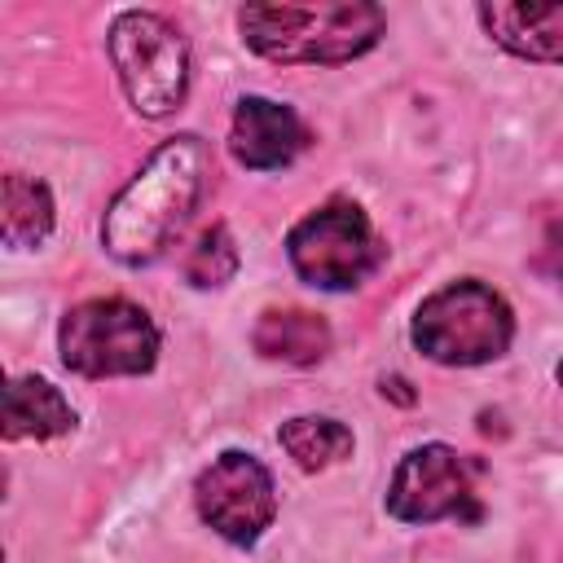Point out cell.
Wrapping results in <instances>:
<instances>
[{"mask_svg": "<svg viewBox=\"0 0 563 563\" xmlns=\"http://www.w3.org/2000/svg\"><path fill=\"white\" fill-rule=\"evenodd\" d=\"M207 176V145L185 132L163 141L150 163L114 194L106 220H101V242L114 260L123 264H150L163 255L172 233L189 220Z\"/></svg>", "mask_w": 563, "mask_h": 563, "instance_id": "cell-1", "label": "cell"}, {"mask_svg": "<svg viewBox=\"0 0 563 563\" xmlns=\"http://www.w3.org/2000/svg\"><path fill=\"white\" fill-rule=\"evenodd\" d=\"M242 40L268 62L334 66L352 62L378 44L387 18L365 0H321V4H246L238 13Z\"/></svg>", "mask_w": 563, "mask_h": 563, "instance_id": "cell-2", "label": "cell"}, {"mask_svg": "<svg viewBox=\"0 0 563 563\" xmlns=\"http://www.w3.org/2000/svg\"><path fill=\"white\" fill-rule=\"evenodd\" d=\"M515 339L510 303L484 282H453L422 299L413 317V343L440 365H484L497 361Z\"/></svg>", "mask_w": 563, "mask_h": 563, "instance_id": "cell-3", "label": "cell"}, {"mask_svg": "<svg viewBox=\"0 0 563 563\" xmlns=\"http://www.w3.org/2000/svg\"><path fill=\"white\" fill-rule=\"evenodd\" d=\"M110 62L136 114L163 119L185 101L189 88V48L185 35L145 9H128L110 26Z\"/></svg>", "mask_w": 563, "mask_h": 563, "instance_id": "cell-4", "label": "cell"}, {"mask_svg": "<svg viewBox=\"0 0 563 563\" xmlns=\"http://www.w3.org/2000/svg\"><path fill=\"white\" fill-rule=\"evenodd\" d=\"M62 365L84 378L150 374L158 361V330L145 308L128 299H88L62 317Z\"/></svg>", "mask_w": 563, "mask_h": 563, "instance_id": "cell-5", "label": "cell"}, {"mask_svg": "<svg viewBox=\"0 0 563 563\" xmlns=\"http://www.w3.org/2000/svg\"><path fill=\"white\" fill-rule=\"evenodd\" d=\"M286 251L295 273L317 290H352L383 260V246L356 202H325L321 211L303 216L290 229Z\"/></svg>", "mask_w": 563, "mask_h": 563, "instance_id": "cell-6", "label": "cell"}, {"mask_svg": "<svg viewBox=\"0 0 563 563\" xmlns=\"http://www.w3.org/2000/svg\"><path fill=\"white\" fill-rule=\"evenodd\" d=\"M475 466L449 444L409 449L391 475L387 510L400 523H431V519H479V501L471 488Z\"/></svg>", "mask_w": 563, "mask_h": 563, "instance_id": "cell-7", "label": "cell"}, {"mask_svg": "<svg viewBox=\"0 0 563 563\" xmlns=\"http://www.w3.org/2000/svg\"><path fill=\"white\" fill-rule=\"evenodd\" d=\"M194 501L198 515L233 545H251L260 541V532L273 523L277 515V497H273V475L264 471L260 457L251 453H220L194 484Z\"/></svg>", "mask_w": 563, "mask_h": 563, "instance_id": "cell-8", "label": "cell"}, {"mask_svg": "<svg viewBox=\"0 0 563 563\" xmlns=\"http://www.w3.org/2000/svg\"><path fill=\"white\" fill-rule=\"evenodd\" d=\"M303 145H308V132L290 106L268 101V97H242L238 101L229 150L242 167H255V172L286 167Z\"/></svg>", "mask_w": 563, "mask_h": 563, "instance_id": "cell-9", "label": "cell"}, {"mask_svg": "<svg viewBox=\"0 0 563 563\" xmlns=\"http://www.w3.org/2000/svg\"><path fill=\"white\" fill-rule=\"evenodd\" d=\"M484 31L515 57L528 62H559L563 66V0L554 4H479Z\"/></svg>", "mask_w": 563, "mask_h": 563, "instance_id": "cell-10", "label": "cell"}, {"mask_svg": "<svg viewBox=\"0 0 563 563\" xmlns=\"http://www.w3.org/2000/svg\"><path fill=\"white\" fill-rule=\"evenodd\" d=\"M75 427V409L48 378H9L4 387V440H53Z\"/></svg>", "mask_w": 563, "mask_h": 563, "instance_id": "cell-11", "label": "cell"}, {"mask_svg": "<svg viewBox=\"0 0 563 563\" xmlns=\"http://www.w3.org/2000/svg\"><path fill=\"white\" fill-rule=\"evenodd\" d=\"M251 343L268 361L312 365L330 352V325L317 312H303V308H268V312H260V321L251 330Z\"/></svg>", "mask_w": 563, "mask_h": 563, "instance_id": "cell-12", "label": "cell"}, {"mask_svg": "<svg viewBox=\"0 0 563 563\" xmlns=\"http://www.w3.org/2000/svg\"><path fill=\"white\" fill-rule=\"evenodd\" d=\"M53 229V198L40 180L31 176H18L9 172L4 185H0V233L9 246L26 251V246H40Z\"/></svg>", "mask_w": 563, "mask_h": 563, "instance_id": "cell-13", "label": "cell"}, {"mask_svg": "<svg viewBox=\"0 0 563 563\" xmlns=\"http://www.w3.org/2000/svg\"><path fill=\"white\" fill-rule=\"evenodd\" d=\"M277 440H282V449H286L303 471L334 466L339 457L352 453V431H347L339 418H312V413L290 418V422H282Z\"/></svg>", "mask_w": 563, "mask_h": 563, "instance_id": "cell-14", "label": "cell"}, {"mask_svg": "<svg viewBox=\"0 0 563 563\" xmlns=\"http://www.w3.org/2000/svg\"><path fill=\"white\" fill-rule=\"evenodd\" d=\"M233 273H238V246H233L229 229L216 224V229H207V233L198 238V246L189 251L185 277H189L194 286H224Z\"/></svg>", "mask_w": 563, "mask_h": 563, "instance_id": "cell-15", "label": "cell"}, {"mask_svg": "<svg viewBox=\"0 0 563 563\" xmlns=\"http://www.w3.org/2000/svg\"><path fill=\"white\" fill-rule=\"evenodd\" d=\"M541 268L550 277H563V220H554L545 229V242H541Z\"/></svg>", "mask_w": 563, "mask_h": 563, "instance_id": "cell-16", "label": "cell"}, {"mask_svg": "<svg viewBox=\"0 0 563 563\" xmlns=\"http://www.w3.org/2000/svg\"><path fill=\"white\" fill-rule=\"evenodd\" d=\"M559 387H563V361H559Z\"/></svg>", "mask_w": 563, "mask_h": 563, "instance_id": "cell-17", "label": "cell"}]
</instances>
